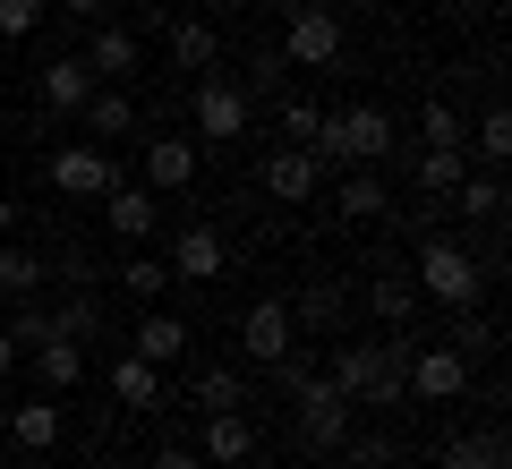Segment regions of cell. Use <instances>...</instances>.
<instances>
[{
    "label": "cell",
    "mask_w": 512,
    "mask_h": 469,
    "mask_svg": "<svg viewBox=\"0 0 512 469\" xmlns=\"http://www.w3.org/2000/svg\"><path fill=\"white\" fill-rule=\"evenodd\" d=\"M146 469H205V461H197V452H188V444H163V452H154Z\"/></svg>",
    "instance_id": "obj_41"
},
{
    "label": "cell",
    "mask_w": 512,
    "mask_h": 469,
    "mask_svg": "<svg viewBox=\"0 0 512 469\" xmlns=\"http://www.w3.org/2000/svg\"><path fill=\"white\" fill-rule=\"evenodd\" d=\"M419 299H436V307H478V290H487V265H478L461 239H444V231H427L419 239Z\"/></svg>",
    "instance_id": "obj_2"
},
{
    "label": "cell",
    "mask_w": 512,
    "mask_h": 469,
    "mask_svg": "<svg viewBox=\"0 0 512 469\" xmlns=\"http://www.w3.org/2000/svg\"><path fill=\"white\" fill-rule=\"evenodd\" d=\"M350 469H393V435H359V427H350Z\"/></svg>",
    "instance_id": "obj_38"
},
{
    "label": "cell",
    "mask_w": 512,
    "mask_h": 469,
    "mask_svg": "<svg viewBox=\"0 0 512 469\" xmlns=\"http://www.w3.org/2000/svg\"><path fill=\"white\" fill-rule=\"evenodd\" d=\"M43 273H52V256L0 239V299H9V307H18V299H43Z\"/></svg>",
    "instance_id": "obj_19"
},
{
    "label": "cell",
    "mask_w": 512,
    "mask_h": 469,
    "mask_svg": "<svg viewBox=\"0 0 512 469\" xmlns=\"http://www.w3.org/2000/svg\"><path fill=\"white\" fill-rule=\"evenodd\" d=\"M146 188H154V197L197 188V145H188V137H146Z\"/></svg>",
    "instance_id": "obj_12"
},
{
    "label": "cell",
    "mask_w": 512,
    "mask_h": 469,
    "mask_svg": "<svg viewBox=\"0 0 512 469\" xmlns=\"http://www.w3.org/2000/svg\"><path fill=\"white\" fill-rule=\"evenodd\" d=\"M291 435H299V452H316V461H325V452H342L350 444V427H359V410H350V393H342V384H325V376H316V384H299V393H291Z\"/></svg>",
    "instance_id": "obj_3"
},
{
    "label": "cell",
    "mask_w": 512,
    "mask_h": 469,
    "mask_svg": "<svg viewBox=\"0 0 512 469\" xmlns=\"http://www.w3.org/2000/svg\"><path fill=\"white\" fill-rule=\"evenodd\" d=\"M111 401H120V410H154V401H163V367H146L137 350H120V359H111Z\"/></svg>",
    "instance_id": "obj_20"
},
{
    "label": "cell",
    "mask_w": 512,
    "mask_h": 469,
    "mask_svg": "<svg viewBox=\"0 0 512 469\" xmlns=\"http://www.w3.org/2000/svg\"><path fill=\"white\" fill-rule=\"evenodd\" d=\"M222 273V239L205 231V222H188L180 239H171V282H214Z\"/></svg>",
    "instance_id": "obj_17"
},
{
    "label": "cell",
    "mask_w": 512,
    "mask_h": 469,
    "mask_svg": "<svg viewBox=\"0 0 512 469\" xmlns=\"http://www.w3.org/2000/svg\"><path fill=\"white\" fill-rule=\"evenodd\" d=\"M239 401H248V384H239L231 367H205V376H197V410H205V418H214V410H239Z\"/></svg>",
    "instance_id": "obj_36"
},
{
    "label": "cell",
    "mask_w": 512,
    "mask_h": 469,
    "mask_svg": "<svg viewBox=\"0 0 512 469\" xmlns=\"http://www.w3.org/2000/svg\"><path fill=\"white\" fill-rule=\"evenodd\" d=\"M239 342H248V359H256V367H274L282 350L299 342V325H291V299H256L248 316H239Z\"/></svg>",
    "instance_id": "obj_8"
},
{
    "label": "cell",
    "mask_w": 512,
    "mask_h": 469,
    "mask_svg": "<svg viewBox=\"0 0 512 469\" xmlns=\"http://www.w3.org/2000/svg\"><path fill=\"white\" fill-rule=\"evenodd\" d=\"M265 376H274V393H282V401H291V393H299V384H316V376H325V350H308V342H291V350H282V359H274V367H265Z\"/></svg>",
    "instance_id": "obj_31"
},
{
    "label": "cell",
    "mask_w": 512,
    "mask_h": 469,
    "mask_svg": "<svg viewBox=\"0 0 512 469\" xmlns=\"http://www.w3.org/2000/svg\"><path fill=\"white\" fill-rule=\"evenodd\" d=\"M453 205H461L470 222H504V180H495V171H461Z\"/></svg>",
    "instance_id": "obj_29"
},
{
    "label": "cell",
    "mask_w": 512,
    "mask_h": 469,
    "mask_svg": "<svg viewBox=\"0 0 512 469\" xmlns=\"http://www.w3.org/2000/svg\"><path fill=\"white\" fill-rule=\"evenodd\" d=\"M461 393H470V350H453V342L410 350V401H461Z\"/></svg>",
    "instance_id": "obj_6"
},
{
    "label": "cell",
    "mask_w": 512,
    "mask_h": 469,
    "mask_svg": "<svg viewBox=\"0 0 512 469\" xmlns=\"http://www.w3.org/2000/svg\"><path fill=\"white\" fill-rule=\"evenodd\" d=\"M26 367H35V384L60 401V393H77V384H86V342L52 333V342H35V350H26Z\"/></svg>",
    "instance_id": "obj_11"
},
{
    "label": "cell",
    "mask_w": 512,
    "mask_h": 469,
    "mask_svg": "<svg viewBox=\"0 0 512 469\" xmlns=\"http://www.w3.org/2000/svg\"><path fill=\"white\" fill-rule=\"evenodd\" d=\"M461 171H470V154H461V145H419V188H427V197H453Z\"/></svg>",
    "instance_id": "obj_27"
},
{
    "label": "cell",
    "mask_w": 512,
    "mask_h": 469,
    "mask_svg": "<svg viewBox=\"0 0 512 469\" xmlns=\"http://www.w3.org/2000/svg\"><path fill=\"white\" fill-rule=\"evenodd\" d=\"M35 94H43V111H52V120H69V111H86L94 69H86V60H52V69L35 77Z\"/></svg>",
    "instance_id": "obj_16"
},
{
    "label": "cell",
    "mask_w": 512,
    "mask_h": 469,
    "mask_svg": "<svg viewBox=\"0 0 512 469\" xmlns=\"http://www.w3.org/2000/svg\"><path fill=\"white\" fill-rule=\"evenodd\" d=\"M94 469H103V461H94Z\"/></svg>",
    "instance_id": "obj_48"
},
{
    "label": "cell",
    "mask_w": 512,
    "mask_h": 469,
    "mask_svg": "<svg viewBox=\"0 0 512 469\" xmlns=\"http://www.w3.org/2000/svg\"><path fill=\"white\" fill-rule=\"evenodd\" d=\"M60 9H69V18H94V9H103V0H60Z\"/></svg>",
    "instance_id": "obj_43"
},
{
    "label": "cell",
    "mask_w": 512,
    "mask_h": 469,
    "mask_svg": "<svg viewBox=\"0 0 512 469\" xmlns=\"http://www.w3.org/2000/svg\"><path fill=\"white\" fill-rule=\"evenodd\" d=\"M43 26V0H0V35L18 43V35H35Z\"/></svg>",
    "instance_id": "obj_39"
},
{
    "label": "cell",
    "mask_w": 512,
    "mask_h": 469,
    "mask_svg": "<svg viewBox=\"0 0 512 469\" xmlns=\"http://www.w3.org/2000/svg\"><path fill=\"white\" fill-rule=\"evenodd\" d=\"M342 316H350V290L333 282V273H316V282L291 299V325L299 333H342Z\"/></svg>",
    "instance_id": "obj_13"
},
{
    "label": "cell",
    "mask_w": 512,
    "mask_h": 469,
    "mask_svg": "<svg viewBox=\"0 0 512 469\" xmlns=\"http://www.w3.org/2000/svg\"><path fill=\"white\" fill-rule=\"evenodd\" d=\"M342 52H350L342 18H333L325 0H299L291 26H282V60H291V69H342Z\"/></svg>",
    "instance_id": "obj_4"
},
{
    "label": "cell",
    "mask_w": 512,
    "mask_h": 469,
    "mask_svg": "<svg viewBox=\"0 0 512 469\" xmlns=\"http://www.w3.org/2000/svg\"><path fill=\"white\" fill-rule=\"evenodd\" d=\"M9 444H18V452H52V444H60L52 393H35V401H18V410H9Z\"/></svg>",
    "instance_id": "obj_22"
},
{
    "label": "cell",
    "mask_w": 512,
    "mask_h": 469,
    "mask_svg": "<svg viewBox=\"0 0 512 469\" xmlns=\"http://www.w3.org/2000/svg\"><path fill=\"white\" fill-rule=\"evenodd\" d=\"M171 60H180V69H214L222 60V35L205 18H171Z\"/></svg>",
    "instance_id": "obj_26"
},
{
    "label": "cell",
    "mask_w": 512,
    "mask_h": 469,
    "mask_svg": "<svg viewBox=\"0 0 512 469\" xmlns=\"http://www.w3.org/2000/svg\"><path fill=\"white\" fill-rule=\"evenodd\" d=\"M9 231H18V205H9V197H0V239H9Z\"/></svg>",
    "instance_id": "obj_44"
},
{
    "label": "cell",
    "mask_w": 512,
    "mask_h": 469,
    "mask_svg": "<svg viewBox=\"0 0 512 469\" xmlns=\"http://www.w3.org/2000/svg\"><path fill=\"white\" fill-rule=\"evenodd\" d=\"M461 145H470V154H478V163H504V154H512V111L504 103H487V111H478V128H470V137H461Z\"/></svg>",
    "instance_id": "obj_28"
},
{
    "label": "cell",
    "mask_w": 512,
    "mask_h": 469,
    "mask_svg": "<svg viewBox=\"0 0 512 469\" xmlns=\"http://www.w3.org/2000/svg\"><path fill=\"white\" fill-rule=\"evenodd\" d=\"M461 137H470V128H461V111H453V103L436 94V103L419 111V145H461Z\"/></svg>",
    "instance_id": "obj_37"
},
{
    "label": "cell",
    "mask_w": 512,
    "mask_h": 469,
    "mask_svg": "<svg viewBox=\"0 0 512 469\" xmlns=\"http://www.w3.org/2000/svg\"><path fill=\"white\" fill-rule=\"evenodd\" d=\"M197 137H214V145H239L248 137V120H256V103H248V86L239 77H222V69H205L197 77Z\"/></svg>",
    "instance_id": "obj_5"
},
{
    "label": "cell",
    "mask_w": 512,
    "mask_h": 469,
    "mask_svg": "<svg viewBox=\"0 0 512 469\" xmlns=\"http://www.w3.org/2000/svg\"><path fill=\"white\" fill-rule=\"evenodd\" d=\"M367 307H376L384 333H393V325H410L427 299H419V282H410V273H376V282H367Z\"/></svg>",
    "instance_id": "obj_24"
},
{
    "label": "cell",
    "mask_w": 512,
    "mask_h": 469,
    "mask_svg": "<svg viewBox=\"0 0 512 469\" xmlns=\"http://www.w3.org/2000/svg\"><path fill=\"white\" fill-rule=\"evenodd\" d=\"M52 188H60V197H103V188H111V154H103V145H60V154H52Z\"/></svg>",
    "instance_id": "obj_10"
},
{
    "label": "cell",
    "mask_w": 512,
    "mask_h": 469,
    "mask_svg": "<svg viewBox=\"0 0 512 469\" xmlns=\"http://www.w3.org/2000/svg\"><path fill=\"white\" fill-rule=\"evenodd\" d=\"M77 120H86V137L103 145V137H128V128H137V103H128V86H94Z\"/></svg>",
    "instance_id": "obj_21"
},
{
    "label": "cell",
    "mask_w": 512,
    "mask_h": 469,
    "mask_svg": "<svg viewBox=\"0 0 512 469\" xmlns=\"http://www.w3.org/2000/svg\"><path fill=\"white\" fill-rule=\"evenodd\" d=\"M9 367H18V342H9V325H0V384H9Z\"/></svg>",
    "instance_id": "obj_42"
},
{
    "label": "cell",
    "mask_w": 512,
    "mask_h": 469,
    "mask_svg": "<svg viewBox=\"0 0 512 469\" xmlns=\"http://www.w3.org/2000/svg\"><path fill=\"white\" fill-rule=\"evenodd\" d=\"M367 9H393V0H367Z\"/></svg>",
    "instance_id": "obj_47"
},
{
    "label": "cell",
    "mask_w": 512,
    "mask_h": 469,
    "mask_svg": "<svg viewBox=\"0 0 512 469\" xmlns=\"http://www.w3.org/2000/svg\"><path fill=\"white\" fill-rule=\"evenodd\" d=\"M444 469H512V452H504V427L453 435V444H444Z\"/></svg>",
    "instance_id": "obj_25"
},
{
    "label": "cell",
    "mask_w": 512,
    "mask_h": 469,
    "mask_svg": "<svg viewBox=\"0 0 512 469\" xmlns=\"http://www.w3.org/2000/svg\"><path fill=\"white\" fill-rule=\"evenodd\" d=\"M205 9H248V0H205Z\"/></svg>",
    "instance_id": "obj_45"
},
{
    "label": "cell",
    "mask_w": 512,
    "mask_h": 469,
    "mask_svg": "<svg viewBox=\"0 0 512 469\" xmlns=\"http://www.w3.org/2000/svg\"><path fill=\"white\" fill-rule=\"evenodd\" d=\"M256 180H265V197L308 205L316 188H325V171H316V154H308V145H282V154H265V163H256Z\"/></svg>",
    "instance_id": "obj_9"
},
{
    "label": "cell",
    "mask_w": 512,
    "mask_h": 469,
    "mask_svg": "<svg viewBox=\"0 0 512 469\" xmlns=\"http://www.w3.org/2000/svg\"><path fill=\"white\" fill-rule=\"evenodd\" d=\"M103 222H111V239H128V248H137V239L163 231V197H154L146 180H120V171H111V188H103Z\"/></svg>",
    "instance_id": "obj_7"
},
{
    "label": "cell",
    "mask_w": 512,
    "mask_h": 469,
    "mask_svg": "<svg viewBox=\"0 0 512 469\" xmlns=\"http://www.w3.org/2000/svg\"><path fill=\"white\" fill-rule=\"evenodd\" d=\"M52 307H43V299H18V307H9V342H18V359H26V350H35V342H52Z\"/></svg>",
    "instance_id": "obj_34"
},
{
    "label": "cell",
    "mask_w": 512,
    "mask_h": 469,
    "mask_svg": "<svg viewBox=\"0 0 512 469\" xmlns=\"http://www.w3.org/2000/svg\"><path fill=\"white\" fill-rule=\"evenodd\" d=\"M410 325H393L384 342H342L325 359V384H342L350 410H402L410 401Z\"/></svg>",
    "instance_id": "obj_1"
},
{
    "label": "cell",
    "mask_w": 512,
    "mask_h": 469,
    "mask_svg": "<svg viewBox=\"0 0 512 469\" xmlns=\"http://www.w3.org/2000/svg\"><path fill=\"white\" fill-rule=\"evenodd\" d=\"M282 103V137L291 145H316V128H325V103H308V94H274Z\"/></svg>",
    "instance_id": "obj_35"
},
{
    "label": "cell",
    "mask_w": 512,
    "mask_h": 469,
    "mask_svg": "<svg viewBox=\"0 0 512 469\" xmlns=\"http://www.w3.org/2000/svg\"><path fill=\"white\" fill-rule=\"evenodd\" d=\"M120 290H128V299H163V290H171V265H163V256H120Z\"/></svg>",
    "instance_id": "obj_32"
},
{
    "label": "cell",
    "mask_w": 512,
    "mask_h": 469,
    "mask_svg": "<svg viewBox=\"0 0 512 469\" xmlns=\"http://www.w3.org/2000/svg\"><path fill=\"white\" fill-rule=\"evenodd\" d=\"M205 461L248 469V461H256V427H248L239 410H214V418H205Z\"/></svg>",
    "instance_id": "obj_18"
},
{
    "label": "cell",
    "mask_w": 512,
    "mask_h": 469,
    "mask_svg": "<svg viewBox=\"0 0 512 469\" xmlns=\"http://www.w3.org/2000/svg\"><path fill=\"white\" fill-rule=\"evenodd\" d=\"M316 469H350V461H333V452H325V461H316Z\"/></svg>",
    "instance_id": "obj_46"
},
{
    "label": "cell",
    "mask_w": 512,
    "mask_h": 469,
    "mask_svg": "<svg viewBox=\"0 0 512 469\" xmlns=\"http://www.w3.org/2000/svg\"><path fill=\"white\" fill-rule=\"evenodd\" d=\"M333 205H342V222H384V214H393V188H384V171L350 163L342 188H333Z\"/></svg>",
    "instance_id": "obj_14"
},
{
    "label": "cell",
    "mask_w": 512,
    "mask_h": 469,
    "mask_svg": "<svg viewBox=\"0 0 512 469\" xmlns=\"http://www.w3.org/2000/svg\"><path fill=\"white\" fill-rule=\"evenodd\" d=\"M461 325H453V350H495V325L487 316H470V307H453Z\"/></svg>",
    "instance_id": "obj_40"
},
{
    "label": "cell",
    "mask_w": 512,
    "mask_h": 469,
    "mask_svg": "<svg viewBox=\"0 0 512 469\" xmlns=\"http://www.w3.org/2000/svg\"><path fill=\"white\" fill-rule=\"evenodd\" d=\"M239 86H248V103H274V94H291V60H282V52H256Z\"/></svg>",
    "instance_id": "obj_33"
},
{
    "label": "cell",
    "mask_w": 512,
    "mask_h": 469,
    "mask_svg": "<svg viewBox=\"0 0 512 469\" xmlns=\"http://www.w3.org/2000/svg\"><path fill=\"white\" fill-rule=\"evenodd\" d=\"M137 359H146V367H180V359H188V325L154 307L146 325H137Z\"/></svg>",
    "instance_id": "obj_23"
},
{
    "label": "cell",
    "mask_w": 512,
    "mask_h": 469,
    "mask_svg": "<svg viewBox=\"0 0 512 469\" xmlns=\"http://www.w3.org/2000/svg\"><path fill=\"white\" fill-rule=\"evenodd\" d=\"M52 325L69 333V342H103V299H94V290H69V299L52 307Z\"/></svg>",
    "instance_id": "obj_30"
},
{
    "label": "cell",
    "mask_w": 512,
    "mask_h": 469,
    "mask_svg": "<svg viewBox=\"0 0 512 469\" xmlns=\"http://www.w3.org/2000/svg\"><path fill=\"white\" fill-rule=\"evenodd\" d=\"M77 60L94 69V86H128V69H137V35H128V26H94V43Z\"/></svg>",
    "instance_id": "obj_15"
}]
</instances>
